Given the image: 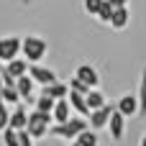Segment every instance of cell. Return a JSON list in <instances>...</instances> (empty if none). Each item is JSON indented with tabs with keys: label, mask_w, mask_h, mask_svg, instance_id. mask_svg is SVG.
<instances>
[{
	"label": "cell",
	"mask_w": 146,
	"mask_h": 146,
	"mask_svg": "<svg viewBox=\"0 0 146 146\" xmlns=\"http://www.w3.org/2000/svg\"><path fill=\"white\" fill-rule=\"evenodd\" d=\"M85 128H90V126H87V118H82V115H72V118L64 121V123H51V126H49V136H54V139H64V141H74L77 133L85 131Z\"/></svg>",
	"instance_id": "6da1fadb"
},
{
	"label": "cell",
	"mask_w": 146,
	"mask_h": 146,
	"mask_svg": "<svg viewBox=\"0 0 146 146\" xmlns=\"http://www.w3.org/2000/svg\"><path fill=\"white\" fill-rule=\"evenodd\" d=\"M21 51H23V56H26L28 64H38L46 56L49 44L44 38H38V36H26V38H21Z\"/></svg>",
	"instance_id": "7a4b0ae2"
},
{
	"label": "cell",
	"mask_w": 146,
	"mask_h": 146,
	"mask_svg": "<svg viewBox=\"0 0 146 146\" xmlns=\"http://www.w3.org/2000/svg\"><path fill=\"white\" fill-rule=\"evenodd\" d=\"M51 113H41V110H31L28 113V121H26V131L28 136L36 141V139H44L49 133V126H51Z\"/></svg>",
	"instance_id": "3957f363"
},
{
	"label": "cell",
	"mask_w": 146,
	"mask_h": 146,
	"mask_svg": "<svg viewBox=\"0 0 146 146\" xmlns=\"http://www.w3.org/2000/svg\"><path fill=\"white\" fill-rule=\"evenodd\" d=\"M21 54V38L18 36H3L0 38V64L15 59Z\"/></svg>",
	"instance_id": "277c9868"
},
{
	"label": "cell",
	"mask_w": 146,
	"mask_h": 146,
	"mask_svg": "<svg viewBox=\"0 0 146 146\" xmlns=\"http://www.w3.org/2000/svg\"><path fill=\"white\" fill-rule=\"evenodd\" d=\"M110 113H113V105H103V108H98V110H90V115H87V126L92 128V131H103L105 126H108V118H110Z\"/></svg>",
	"instance_id": "5b68a950"
},
{
	"label": "cell",
	"mask_w": 146,
	"mask_h": 146,
	"mask_svg": "<svg viewBox=\"0 0 146 146\" xmlns=\"http://www.w3.org/2000/svg\"><path fill=\"white\" fill-rule=\"evenodd\" d=\"M36 85H49V82H56V74L54 69L44 67V64H28V72H26Z\"/></svg>",
	"instance_id": "8992f818"
},
{
	"label": "cell",
	"mask_w": 146,
	"mask_h": 146,
	"mask_svg": "<svg viewBox=\"0 0 146 146\" xmlns=\"http://www.w3.org/2000/svg\"><path fill=\"white\" fill-rule=\"evenodd\" d=\"M74 77H77L80 82H85V85H87L90 90L100 85V77H98V69H95L92 64H80V67L74 69Z\"/></svg>",
	"instance_id": "52a82bcc"
},
{
	"label": "cell",
	"mask_w": 146,
	"mask_h": 146,
	"mask_svg": "<svg viewBox=\"0 0 146 146\" xmlns=\"http://www.w3.org/2000/svg\"><path fill=\"white\" fill-rule=\"evenodd\" d=\"M105 128H110V139L113 141H121L123 139V133H126V118L113 108V113H110V118H108V126Z\"/></svg>",
	"instance_id": "ba28073f"
},
{
	"label": "cell",
	"mask_w": 146,
	"mask_h": 146,
	"mask_svg": "<svg viewBox=\"0 0 146 146\" xmlns=\"http://www.w3.org/2000/svg\"><path fill=\"white\" fill-rule=\"evenodd\" d=\"M115 110H118L123 118H133V115H139V100H136V95H123V98L118 100Z\"/></svg>",
	"instance_id": "9c48e42d"
},
{
	"label": "cell",
	"mask_w": 146,
	"mask_h": 146,
	"mask_svg": "<svg viewBox=\"0 0 146 146\" xmlns=\"http://www.w3.org/2000/svg\"><path fill=\"white\" fill-rule=\"evenodd\" d=\"M128 21H131V10H128V5H123V8H113V13H110V28H115V31H123L126 26H128Z\"/></svg>",
	"instance_id": "30bf717a"
},
{
	"label": "cell",
	"mask_w": 146,
	"mask_h": 146,
	"mask_svg": "<svg viewBox=\"0 0 146 146\" xmlns=\"http://www.w3.org/2000/svg\"><path fill=\"white\" fill-rule=\"evenodd\" d=\"M67 103H69V108H72L77 115H82V118H87V115H90V108H87V103H85V95H80V92L69 90V92H67Z\"/></svg>",
	"instance_id": "8fae6325"
},
{
	"label": "cell",
	"mask_w": 146,
	"mask_h": 146,
	"mask_svg": "<svg viewBox=\"0 0 146 146\" xmlns=\"http://www.w3.org/2000/svg\"><path fill=\"white\" fill-rule=\"evenodd\" d=\"M33 87H36V82L28 77V74H21V77H15V90H18V95H21V100H33L31 95H33Z\"/></svg>",
	"instance_id": "7c38bea8"
},
{
	"label": "cell",
	"mask_w": 146,
	"mask_h": 146,
	"mask_svg": "<svg viewBox=\"0 0 146 146\" xmlns=\"http://www.w3.org/2000/svg\"><path fill=\"white\" fill-rule=\"evenodd\" d=\"M67 92H69V85H64V82H49V85H41V95H49L51 100H62V98H67Z\"/></svg>",
	"instance_id": "4fadbf2b"
},
{
	"label": "cell",
	"mask_w": 146,
	"mask_h": 146,
	"mask_svg": "<svg viewBox=\"0 0 146 146\" xmlns=\"http://www.w3.org/2000/svg\"><path fill=\"white\" fill-rule=\"evenodd\" d=\"M69 118H72V108H69L67 98L56 100L54 108H51V121H54V123H64V121H69Z\"/></svg>",
	"instance_id": "5bb4252c"
},
{
	"label": "cell",
	"mask_w": 146,
	"mask_h": 146,
	"mask_svg": "<svg viewBox=\"0 0 146 146\" xmlns=\"http://www.w3.org/2000/svg\"><path fill=\"white\" fill-rule=\"evenodd\" d=\"M3 72L5 74H10V77H21V74H26L28 72V62L26 59H10V62H5L3 64Z\"/></svg>",
	"instance_id": "9a60e30c"
},
{
	"label": "cell",
	"mask_w": 146,
	"mask_h": 146,
	"mask_svg": "<svg viewBox=\"0 0 146 146\" xmlns=\"http://www.w3.org/2000/svg\"><path fill=\"white\" fill-rule=\"evenodd\" d=\"M26 121H28V113H26L23 108H15V110L8 115V128L21 131V128H26Z\"/></svg>",
	"instance_id": "2e32d148"
},
{
	"label": "cell",
	"mask_w": 146,
	"mask_h": 146,
	"mask_svg": "<svg viewBox=\"0 0 146 146\" xmlns=\"http://www.w3.org/2000/svg\"><path fill=\"white\" fill-rule=\"evenodd\" d=\"M74 144H77V146H100L98 131H92V128L80 131V133H77V139H74Z\"/></svg>",
	"instance_id": "e0dca14e"
},
{
	"label": "cell",
	"mask_w": 146,
	"mask_h": 146,
	"mask_svg": "<svg viewBox=\"0 0 146 146\" xmlns=\"http://www.w3.org/2000/svg\"><path fill=\"white\" fill-rule=\"evenodd\" d=\"M85 103H87V108H90V110H98V108H103V105H105V95H103L100 90H95V87H92V90H87V92H85Z\"/></svg>",
	"instance_id": "ac0fdd59"
},
{
	"label": "cell",
	"mask_w": 146,
	"mask_h": 146,
	"mask_svg": "<svg viewBox=\"0 0 146 146\" xmlns=\"http://www.w3.org/2000/svg\"><path fill=\"white\" fill-rule=\"evenodd\" d=\"M136 100H139V115H144V118H146V69H141V82H139Z\"/></svg>",
	"instance_id": "d6986e66"
},
{
	"label": "cell",
	"mask_w": 146,
	"mask_h": 146,
	"mask_svg": "<svg viewBox=\"0 0 146 146\" xmlns=\"http://www.w3.org/2000/svg\"><path fill=\"white\" fill-rule=\"evenodd\" d=\"M0 98H3V103H5V105H18V103H21V95H18L15 85H3Z\"/></svg>",
	"instance_id": "ffe728a7"
},
{
	"label": "cell",
	"mask_w": 146,
	"mask_h": 146,
	"mask_svg": "<svg viewBox=\"0 0 146 146\" xmlns=\"http://www.w3.org/2000/svg\"><path fill=\"white\" fill-rule=\"evenodd\" d=\"M54 103H56V100H51L49 95H38V98H36V103H33V105H36L33 110H41V113H51Z\"/></svg>",
	"instance_id": "44dd1931"
},
{
	"label": "cell",
	"mask_w": 146,
	"mask_h": 146,
	"mask_svg": "<svg viewBox=\"0 0 146 146\" xmlns=\"http://www.w3.org/2000/svg\"><path fill=\"white\" fill-rule=\"evenodd\" d=\"M0 133H3V146H18V131H13V128L5 126Z\"/></svg>",
	"instance_id": "7402d4cb"
},
{
	"label": "cell",
	"mask_w": 146,
	"mask_h": 146,
	"mask_svg": "<svg viewBox=\"0 0 146 146\" xmlns=\"http://www.w3.org/2000/svg\"><path fill=\"white\" fill-rule=\"evenodd\" d=\"M100 5H103V0H82V8H85L87 15H98Z\"/></svg>",
	"instance_id": "603a6c76"
},
{
	"label": "cell",
	"mask_w": 146,
	"mask_h": 146,
	"mask_svg": "<svg viewBox=\"0 0 146 146\" xmlns=\"http://www.w3.org/2000/svg\"><path fill=\"white\" fill-rule=\"evenodd\" d=\"M110 13H113V8H110V3H108V0H103V5H100V10H98V18H100L103 23H108V21H110Z\"/></svg>",
	"instance_id": "cb8c5ba5"
},
{
	"label": "cell",
	"mask_w": 146,
	"mask_h": 146,
	"mask_svg": "<svg viewBox=\"0 0 146 146\" xmlns=\"http://www.w3.org/2000/svg\"><path fill=\"white\" fill-rule=\"evenodd\" d=\"M69 90H74V92H80V95H85V92H87L90 87H87L85 82H80L77 77H72V80H69Z\"/></svg>",
	"instance_id": "d4e9b609"
},
{
	"label": "cell",
	"mask_w": 146,
	"mask_h": 146,
	"mask_svg": "<svg viewBox=\"0 0 146 146\" xmlns=\"http://www.w3.org/2000/svg\"><path fill=\"white\" fill-rule=\"evenodd\" d=\"M18 146H33V139L28 136V131H26V128H21V131H18Z\"/></svg>",
	"instance_id": "484cf974"
},
{
	"label": "cell",
	"mask_w": 146,
	"mask_h": 146,
	"mask_svg": "<svg viewBox=\"0 0 146 146\" xmlns=\"http://www.w3.org/2000/svg\"><path fill=\"white\" fill-rule=\"evenodd\" d=\"M8 115H10V113H8V105H5V103L0 100V131H3V128L8 126Z\"/></svg>",
	"instance_id": "4316f807"
},
{
	"label": "cell",
	"mask_w": 146,
	"mask_h": 146,
	"mask_svg": "<svg viewBox=\"0 0 146 146\" xmlns=\"http://www.w3.org/2000/svg\"><path fill=\"white\" fill-rule=\"evenodd\" d=\"M110 3V8H123V5H128V0H108Z\"/></svg>",
	"instance_id": "83f0119b"
},
{
	"label": "cell",
	"mask_w": 146,
	"mask_h": 146,
	"mask_svg": "<svg viewBox=\"0 0 146 146\" xmlns=\"http://www.w3.org/2000/svg\"><path fill=\"white\" fill-rule=\"evenodd\" d=\"M139 146H146V133L141 136V144H139Z\"/></svg>",
	"instance_id": "f1b7e54d"
},
{
	"label": "cell",
	"mask_w": 146,
	"mask_h": 146,
	"mask_svg": "<svg viewBox=\"0 0 146 146\" xmlns=\"http://www.w3.org/2000/svg\"><path fill=\"white\" fill-rule=\"evenodd\" d=\"M69 146H77V144H74V141H72V144H69Z\"/></svg>",
	"instance_id": "f546056e"
}]
</instances>
